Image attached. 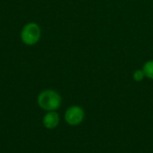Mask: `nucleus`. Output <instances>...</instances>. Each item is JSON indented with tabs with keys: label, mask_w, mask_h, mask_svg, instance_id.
<instances>
[{
	"label": "nucleus",
	"mask_w": 153,
	"mask_h": 153,
	"mask_svg": "<svg viewBox=\"0 0 153 153\" xmlns=\"http://www.w3.org/2000/svg\"><path fill=\"white\" fill-rule=\"evenodd\" d=\"M133 78L137 82H142L145 78V74H144V72L143 71V69H137V70H135L134 72V74H133Z\"/></svg>",
	"instance_id": "6"
},
{
	"label": "nucleus",
	"mask_w": 153,
	"mask_h": 153,
	"mask_svg": "<svg viewBox=\"0 0 153 153\" xmlns=\"http://www.w3.org/2000/svg\"><path fill=\"white\" fill-rule=\"evenodd\" d=\"M41 38V29L36 22L26 23L21 31V39L26 46L36 45Z\"/></svg>",
	"instance_id": "2"
},
{
	"label": "nucleus",
	"mask_w": 153,
	"mask_h": 153,
	"mask_svg": "<svg viewBox=\"0 0 153 153\" xmlns=\"http://www.w3.org/2000/svg\"><path fill=\"white\" fill-rule=\"evenodd\" d=\"M38 105L39 108L46 111H56L58 109L62 103V98L60 94L54 90H44L42 91L37 99Z\"/></svg>",
	"instance_id": "1"
},
{
	"label": "nucleus",
	"mask_w": 153,
	"mask_h": 153,
	"mask_svg": "<svg viewBox=\"0 0 153 153\" xmlns=\"http://www.w3.org/2000/svg\"><path fill=\"white\" fill-rule=\"evenodd\" d=\"M85 113L82 108L79 106H72L65 111V120L69 126H76L83 121Z\"/></svg>",
	"instance_id": "3"
},
{
	"label": "nucleus",
	"mask_w": 153,
	"mask_h": 153,
	"mask_svg": "<svg viewBox=\"0 0 153 153\" xmlns=\"http://www.w3.org/2000/svg\"><path fill=\"white\" fill-rule=\"evenodd\" d=\"M143 71L144 72L145 77L153 80V60H148L144 63L143 66Z\"/></svg>",
	"instance_id": "5"
},
{
	"label": "nucleus",
	"mask_w": 153,
	"mask_h": 153,
	"mask_svg": "<svg viewBox=\"0 0 153 153\" xmlns=\"http://www.w3.org/2000/svg\"><path fill=\"white\" fill-rule=\"evenodd\" d=\"M59 115L56 111H48L42 119L43 126L48 129H54L59 124Z\"/></svg>",
	"instance_id": "4"
}]
</instances>
